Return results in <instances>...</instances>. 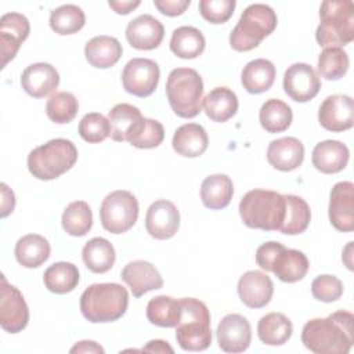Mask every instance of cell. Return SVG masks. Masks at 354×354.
<instances>
[{"mask_svg":"<svg viewBox=\"0 0 354 354\" xmlns=\"http://www.w3.org/2000/svg\"><path fill=\"white\" fill-rule=\"evenodd\" d=\"M21 84L30 97L43 98L58 87L59 75L51 64L36 62L22 72Z\"/></svg>","mask_w":354,"mask_h":354,"instance_id":"21","label":"cell"},{"mask_svg":"<svg viewBox=\"0 0 354 354\" xmlns=\"http://www.w3.org/2000/svg\"><path fill=\"white\" fill-rule=\"evenodd\" d=\"M173 149L185 158L201 156L209 145L206 130L198 123H185L180 126L171 140Z\"/></svg>","mask_w":354,"mask_h":354,"instance_id":"25","label":"cell"},{"mask_svg":"<svg viewBox=\"0 0 354 354\" xmlns=\"http://www.w3.org/2000/svg\"><path fill=\"white\" fill-rule=\"evenodd\" d=\"M120 278L129 285L134 297H141L149 290L163 286V279L158 268L145 260H134L124 266Z\"/></svg>","mask_w":354,"mask_h":354,"instance_id":"20","label":"cell"},{"mask_svg":"<svg viewBox=\"0 0 354 354\" xmlns=\"http://www.w3.org/2000/svg\"><path fill=\"white\" fill-rule=\"evenodd\" d=\"M160 71L155 61L148 58L130 59L122 72L123 88L140 98L151 95L159 83Z\"/></svg>","mask_w":354,"mask_h":354,"instance_id":"10","label":"cell"},{"mask_svg":"<svg viewBox=\"0 0 354 354\" xmlns=\"http://www.w3.org/2000/svg\"><path fill=\"white\" fill-rule=\"evenodd\" d=\"M142 351L147 353H173L174 350L169 346L167 342L165 340H151L147 343V346L142 348Z\"/></svg>","mask_w":354,"mask_h":354,"instance_id":"52","label":"cell"},{"mask_svg":"<svg viewBox=\"0 0 354 354\" xmlns=\"http://www.w3.org/2000/svg\"><path fill=\"white\" fill-rule=\"evenodd\" d=\"M351 249H353V242H348V245L346 246V249H344V254L343 256H347V259H343L344 260V263H346V266H347V268L348 270H353V263L348 260V257H351Z\"/></svg>","mask_w":354,"mask_h":354,"instance_id":"53","label":"cell"},{"mask_svg":"<svg viewBox=\"0 0 354 354\" xmlns=\"http://www.w3.org/2000/svg\"><path fill=\"white\" fill-rule=\"evenodd\" d=\"M321 22L315 32L319 46L342 47L354 40V6L350 0H326L319 8Z\"/></svg>","mask_w":354,"mask_h":354,"instance_id":"4","label":"cell"},{"mask_svg":"<svg viewBox=\"0 0 354 354\" xmlns=\"http://www.w3.org/2000/svg\"><path fill=\"white\" fill-rule=\"evenodd\" d=\"M181 301L170 296L152 297L147 304V318L152 325L162 328L177 326L181 319Z\"/></svg>","mask_w":354,"mask_h":354,"instance_id":"35","label":"cell"},{"mask_svg":"<svg viewBox=\"0 0 354 354\" xmlns=\"http://www.w3.org/2000/svg\"><path fill=\"white\" fill-rule=\"evenodd\" d=\"M282 248H283V245L279 242H275V241H270V242L260 245L256 250L257 266L266 271H271L272 261Z\"/></svg>","mask_w":354,"mask_h":354,"instance_id":"47","label":"cell"},{"mask_svg":"<svg viewBox=\"0 0 354 354\" xmlns=\"http://www.w3.org/2000/svg\"><path fill=\"white\" fill-rule=\"evenodd\" d=\"M329 220L337 231L354 230V184L351 181L333 185L329 198Z\"/></svg>","mask_w":354,"mask_h":354,"instance_id":"15","label":"cell"},{"mask_svg":"<svg viewBox=\"0 0 354 354\" xmlns=\"http://www.w3.org/2000/svg\"><path fill=\"white\" fill-rule=\"evenodd\" d=\"M232 195L234 184L227 174H212L202 181L201 199L207 209L220 210L227 207Z\"/></svg>","mask_w":354,"mask_h":354,"instance_id":"31","label":"cell"},{"mask_svg":"<svg viewBox=\"0 0 354 354\" xmlns=\"http://www.w3.org/2000/svg\"><path fill=\"white\" fill-rule=\"evenodd\" d=\"M62 228L72 236H84L93 227V213L87 202H71L62 213Z\"/></svg>","mask_w":354,"mask_h":354,"instance_id":"39","label":"cell"},{"mask_svg":"<svg viewBox=\"0 0 354 354\" xmlns=\"http://www.w3.org/2000/svg\"><path fill=\"white\" fill-rule=\"evenodd\" d=\"M277 24V14L270 6L260 3L250 4L245 8L238 24L230 33V44L235 51H250L274 32Z\"/></svg>","mask_w":354,"mask_h":354,"instance_id":"8","label":"cell"},{"mask_svg":"<svg viewBox=\"0 0 354 354\" xmlns=\"http://www.w3.org/2000/svg\"><path fill=\"white\" fill-rule=\"evenodd\" d=\"M304 159V147L296 137H282L270 142L267 149L268 163L281 171L297 169Z\"/></svg>","mask_w":354,"mask_h":354,"instance_id":"22","label":"cell"},{"mask_svg":"<svg viewBox=\"0 0 354 354\" xmlns=\"http://www.w3.org/2000/svg\"><path fill=\"white\" fill-rule=\"evenodd\" d=\"M30 32L29 21L19 12H7L0 18V46L3 68L14 59L21 44L28 39Z\"/></svg>","mask_w":354,"mask_h":354,"instance_id":"17","label":"cell"},{"mask_svg":"<svg viewBox=\"0 0 354 354\" xmlns=\"http://www.w3.org/2000/svg\"><path fill=\"white\" fill-rule=\"evenodd\" d=\"M274 283L271 278L257 270L246 271L238 281V295L241 301L250 308L266 307L272 297Z\"/></svg>","mask_w":354,"mask_h":354,"instance_id":"18","label":"cell"},{"mask_svg":"<svg viewBox=\"0 0 354 354\" xmlns=\"http://www.w3.org/2000/svg\"><path fill=\"white\" fill-rule=\"evenodd\" d=\"M82 257L91 272L104 274L113 267L116 254L115 248L108 239L95 236L86 242L82 250Z\"/></svg>","mask_w":354,"mask_h":354,"instance_id":"32","label":"cell"},{"mask_svg":"<svg viewBox=\"0 0 354 354\" xmlns=\"http://www.w3.org/2000/svg\"><path fill=\"white\" fill-rule=\"evenodd\" d=\"M166 95L173 112L185 119L195 118L202 111L203 82L191 68L173 69L166 82Z\"/></svg>","mask_w":354,"mask_h":354,"instance_id":"6","label":"cell"},{"mask_svg":"<svg viewBox=\"0 0 354 354\" xmlns=\"http://www.w3.org/2000/svg\"><path fill=\"white\" fill-rule=\"evenodd\" d=\"M252 342L249 321L241 314L225 315L217 326V343L225 353H243Z\"/></svg>","mask_w":354,"mask_h":354,"instance_id":"16","label":"cell"},{"mask_svg":"<svg viewBox=\"0 0 354 354\" xmlns=\"http://www.w3.org/2000/svg\"><path fill=\"white\" fill-rule=\"evenodd\" d=\"M71 353H98V354L101 353V354H104L105 350L98 343H95L93 340H82L71 348Z\"/></svg>","mask_w":354,"mask_h":354,"instance_id":"51","label":"cell"},{"mask_svg":"<svg viewBox=\"0 0 354 354\" xmlns=\"http://www.w3.org/2000/svg\"><path fill=\"white\" fill-rule=\"evenodd\" d=\"M206 46L203 33L194 26H180L173 30L170 50L178 58L192 59L199 57Z\"/></svg>","mask_w":354,"mask_h":354,"instance_id":"34","label":"cell"},{"mask_svg":"<svg viewBox=\"0 0 354 354\" xmlns=\"http://www.w3.org/2000/svg\"><path fill=\"white\" fill-rule=\"evenodd\" d=\"M183 313L176 326V340L185 351H203L212 343L210 313L206 304L194 297L180 299Z\"/></svg>","mask_w":354,"mask_h":354,"instance_id":"7","label":"cell"},{"mask_svg":"<svg viewBox=\"0 0 354 354\" xmlns=\"http://www.w3.org/2000/svg\"><path fill=\"white\" fill-rule=\"evenodd\" d=\"M46 288L57 295L72 292L79 283V270L75 264L68 261H58L51 264L43 275Z\"/></svg>","mask_w":354,"mask_h":354,"instance_id":"37","label":"cell"},{"mask_svg":"<svg viewBox=\"0 0 354 354\" xmlns=\"http://www.w3.org/2000/svg\"><path fill=\"white\" fill-rule=\"evenodd\" d=\"M180 227V212L176 205L167 199L155 201L147 210V232L159 241L170 239Z\"/></svg>","mask_w":354,"mask_h":354,"instance_id":"14","label":"cell"},{"mask_svg":"<svg viewBox=\"0 0 354 354\" xmlns=\"http://www.w3.org/2000/svg\"><path fill=\"white\" fill-rule=\"evenodd\" d=\"M155 7L167 17H177L184 14L189 7L191 0H153Z\"/></svg>","mask_w":354,"mask_h":354,"instance_id":"48","label":"cell"},{"mask_svg":"<svg viewBox=\"0 0 354 354\" xmlns=\"http://www.w3.org/2000/svg\"><path fill=\"white\" fill-rule=\"evenodd\" d=\"M348 54L342 47L324 48L318 57V72L326 80H339L348 71Z\"/></svg>","mask_w":354,"mask_h":354,"instance_id":"41","label":"cell"},{"mask_svg":"<svg viewBox=\"0 0 354 354\" xmlns=\"http://www.w3.org/2000/svg\"><path fill=\"white\" fill-rule=\"evenodd\" d=\"M129 306L127 289L119 283H93L80 296V311L93 324L122 318Z\"/></svg>","mask_w":354,"mask_h":354,"instance_id":"2","label":"cell"},{"mask_svg":"<svg viewBox=\"0 0 354 354\" xmlns=\"http://www.w3.org/2000/svg\"><path fill=\"white\" fill-rule=\"evenodd\" d=\"M285 196V218L279 228L282 234L297 235L307 230L311 220L308 203L297 195L286 194Z\"/></svg>","mask_w":354,"mask_h":354,"instance_id":"36","label":"cell"},{"mask_svg":"<svg viewBox=\"0 0 354 354\" xmlns=\"http://www.w3.org/2000/svg\"><path fill=\"white\" fill-rule=\"evenodd\" d=\"M235 6V0H201L199 12L210 24H224L232 17Z\"/></svg>","mask_w":354,"mask_h":354,"instance_id":"46","label":"cell"},{"mask_svg":"<svg viewBox=\"0 0 354 354\" xmlns=\"http://www.w3.org/2000/svg\"><path fill=\"white\" fill-rule=\"evenodd\" d=\"M321 126L329 131L340 133L353 127L354 102L350 95L333 94L324 100L318 111Z\"/></svg>","mask_w":354,"mask_h":354,"instance_id":"13","label":"cell"},{"mask_svg":"<svg viewBox=\"0 0 354 354\" xmlns=\"http://www.w3.org/2000/svg\"><path fill=\"white\" fill-rule=\"evenodd\" d=\"M163 36L165 28L162 22L149 14L138 15L126 26V39L137 50H153L159 47Z\"/></svg>","mask_w":354,"mask_h":354,"instance_id":"19","label":"cell"},{"mask_svg":"<svg viewBox=\"0 0 354 354\" xmlns=\"http://www.w3.org/2000/svg\"><path fill=\"white\" fill-rule=\"evenodd\" d=\"M348 148L336 140H325L318 142L311 155L313 166L325 174H335L342 171L348 162Z\"/></svg>","mask_w":354,"mask_h":354,"instance_id":"23","label":"cell"},{"mask_svg":"<svg viewBox=\"0 0 354 354\" xmlns=\"http://www.w3.org/2000/svg\"><path fill=\"white\" fill-rule=\"evenodd\" d=\"M29 321L28 304L18 288L8 283L1 275L0 285V325L8 333H18Z\"/></svg>","mask_w":354,"mask_h":354,"instance_id":"11","label":"cell"},{"mask_svg":"<svg viewBox=\"0 0 354 354\" xmlns=\"http://www.w3.org/2000/svg\"><path fill=\"white\" fill-rule=\"evenodd\" d=\"M292 119L290 106L278 98L267 100L259 112L260 124L268 133L285 131L290 126Z\"/></svg>","mask_w":354,"mask_h":354,"instance_id":"38","label":"cell"},{"mask_svg":"<svg viewBox=\"0 0 354 354\" xmlns=\"http://www.w3.org/2000/svg\"><path fill=\"white\" fill-rule=\"evenodd\" d=\"M311 293L313 296L324 303H332L342 297L343 295V283L335 275H318L311 282Z\"/></svg>","mask_w":354,"mask_h":354,"instance_id":"45","label":"cell"},{"mask_svg":"<svg viewBox=\"0 0 354 354\" xmlns=\"http://www.w3.org/2000/svg\"><path fill=\"white\" fill-rule=\"evenodd\" d=\"M15 259L26 268H37L50 257V243L39 234H28L15 243Z\"/></svg>","mask_w":354,"mask_h":354,"instance_id":"29","label":"cell"},{"mask_svg":"<svg viewBox=\"0 0 354 354\" xmlns=\"http://www.w3.org/2000/svg\"><path fill=\"white\" fill-rule=\"evenodd\" d=\"M275 66L271 61L257 58L248 62L242 71L241 82L250 94H261L271 88L275 80Z\"/></svg>","mask_w":354,"mask_h":354,"instance_id":"30","label":"cell"},{"mask_svg":"<svg viewBox=\"0 0 354 354\" xmlns=\"http://www.w3.org/2000/svg\"><path fill=\"white\" fill-rule=\"evenodd\" d=\"M308 267V259L303 252L296 249H286L283 246L275 256L271 271L282 282L292 283L301 281L306 277Z\"/></svg>","mask_w":354,"mask_h":354,"instance_id":"27","label":"cell"},{"mask_svg":"<svg viewBox=\"0 0 354 354\" xmlns=\"http://www.w3.org/2000/svg\"><path fill=\"white\" fill-rule=\"evenodd\" d=\"M321 88V80L315 69L304 62L290 65L283 75V90L296 102L313 100Z\"/></svg>","mask_w":354,"mask_h":354,"instance_id":"12","label":"cell"},{"mask_svg":"<svg viewBox=\"0 0 354 354\" xmlns=\"http://www.w3.org/2000/svg\"><path fill=\"white\" fill-rule=\"evenodd\" d=\"M354 315L336 311L326 318H314L304 324L301 342L317 354H347L354 343Z\"/></svg>","mask_w":354,"mask_h":354,"instance_id":"1","label":"cell"},{"mask_svg":"<svg viewBox=\"0 0 354 354\" xmlns=\"http://www.w3.org/2000/svg\"><path fill=\"white\" fill-rule=\"evenodd\" d=\"M77 160V149L71 140L54 138L36 147L28 155V169L37 180L48 181L71 170Z\"/></svg>","mask_w":354,"mask_h":354,"instance_id":"5","label":"cell"},{"mask_svg":"<svg viewBox=\"0 0 354 354\" xmlns=\"http://www.w3.org/2000/svg\"><path fill=\"white\" fill-rule=\"evenodd\" d=\"M138 210L136 196L130 191L118 189L108 194L102 201L100 207V220L108 232L123 234L136 224Z\"/></svg>","mask_w":354,"mask_h":354,"instance_id":"9","label":"cell"},{"mask_svg":"<svg viewBox=\"0 0 354 354\" xmlns=\"http://www.w3.org/2000/svg\"><path fill=\"white\" fill-rule=\"evenodd\" d=\"M293 332L292 322L281 313H268L257 324L259 339L267 346H281L286 343Z\"/></svg>","mask_w":354,"mask_h":354,"instance_id":"33","label":"cell"},{"mask_svg":"<svg viewBox=\"0 0 354 354\" xmlns=\"http://www.w3.org/2000/svg\"><path fill=\"white\" fill-rule=\"evenodd\" d=\"M165 129L160 122L144 118L138 130L133 134L129 142L140 149H151L156 148L163 142Z\"/></svg>","mask_w":354,"mask_h":354,"instance_id":"44","label":"cell"},{"mask_svg":"<svg viewBox=\"0 0 354 354\" xmlns=\"http://www.w3.org/2000/svg\"><path fill=\"white\" fill-rule=\"evenodd\" d=\"M79 134L84 141L90 144L102 142L111 134L109 122L104 115L98 112L86 113L79 122Z\"/></svg>","mask_w":354,"mask_h":354,"instance_id":"43","label":"cell"},{"mask_svg":"<svg viewBox=\"0 0 354 354\" xmlns=\"http://www.w3.org/2000/svg\"><path fill=\"white\" fill-rule=\"evenodd\" d=\"M239 214L249 228L279 231L285 218V196L277 191L252 189L241 199Z\"/></svg>","mask_w":354,"mask_h":354,"instance_id":"3","label":"cell"},{"mask_svg":"<svg viewBox=\"0 0 354 354\" xmlns=\"http://www.w3.org/2000/svg\"><path fill=\"white\" fill-rule=\"evenodd\" d=\"M0 188H1V212H0V216L4 218L10 213H12V210L15 207V196H14V192L4 183L0 184Z\"/></svg>","mask_w":354,"mask_h":354,"instance_id":"49","label":"cell"},{"mask_svg":"<svg viewBox=\"0 0 354 354\" xmlns=\"http://www.w3.org/2000/svg\"><path fill=\"white\" fill-rule=\"evenodd\" d=\"M86 24L83 10L75 4H64L54 8L50 14V26L58 35H73Z\"/></svg>","mask_w":354,"mask_h":354,"instance_id":"40","label":"cell"},{"mask_svg":"<svg viewBox=\"0 0 354 354\" xmlns=\"http://www.w3.org/2000/svg\"><path fill=\"white\" fill-rule=\"evenodd\" d=\"M79 111L77 98L69 91H58L53 94L46 104L48 119L58 124L69 123L75 119Z\"/></svg>","mask_w":354,"mask_h":354,"instance_id":"42","label":"cell"},{"mask_svg":"<svg viewBox=\"0 0 354 354\" xmlns=\"http://www.w3.org/2000/svg\"><path fill=\"white\" fill-rule=\"evenodd\" d=\"M203 109L213 122L224 123L238 111V97L228 87H214L203 98Z\"/></svg>","mask_w":354,"mask_h":354,"instance_id":"28","label":"cell"},{"mask_svg":"<svg viewBox=\"0 0 354 354\" xmlns=\"http://www.w3.org/2000/svg\"><path fill=\"white\" fill-rule=\"evenodd\" d=\"M123 48L116 37L101 35L87 41L84 55L87 62L98 69L113 66L122 57Z\"/></svg>","mask_w":354,"mask_h":354,"instance_id":"26","label":"cell"},{"mask_svg":"<svg viewBox=\"0 0 354 354\" xmlns=\"http://www.w3.org/2000/svg\"><path fill=\"white\" fill-rule=\"evenodd\" d=\"M141 4V1L136 0H126V1H118V0H111L108 1V6L116 12V14H122V15H127L129 12H131L134 8H137Z\"/></svg>","mask_w":354,"mask_h":354,"instance_id":"50","label":"cell"},{"mask_svg":"<svg viewBox=\"0 0 354 354\" xmlns=\"http://www.w3.org/2000/svg\"><path fill=\"white\" fill-rule=\"evenodd\" d=\"M144 116L140 109L131 104H118L108 113L111 138L113 141H129L138 130Z\"/></svg>","mask_w":354,"mask_h":354,"instance_id":"24","label":"cell"}]
</instances>
